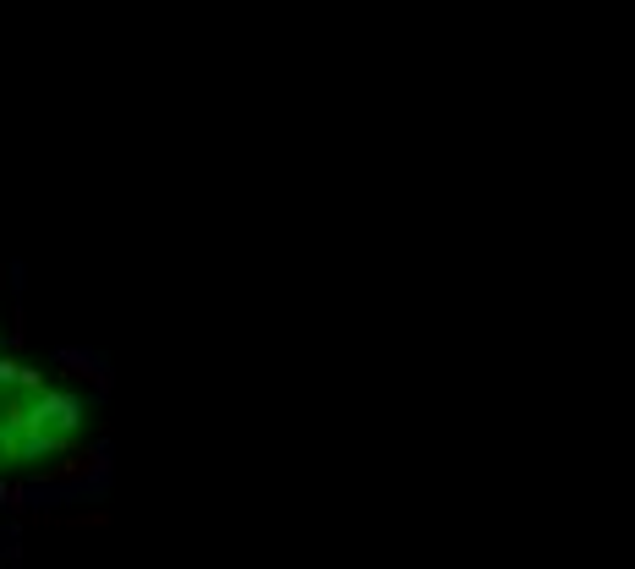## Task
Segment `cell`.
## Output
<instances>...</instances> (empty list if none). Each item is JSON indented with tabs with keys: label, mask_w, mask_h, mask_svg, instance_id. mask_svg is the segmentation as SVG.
I'll return each mask as SVG.
<instances>
[{
	"label": "cell",
	"mask_w": 635,
	"mask_h": 569,
	"mask_svg": "<svg viewBox=\"0 0 635 569\" xmlns=\"http://www.w3.org/2000/svg\"><path fill=\"white\" fill-rule=\"evenodd\" d=\"M77 411L39 367L0 351V482L66 444Z\"/></svg>",
	"instance_id": "6da1fadb"
}]
</instances>
